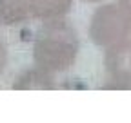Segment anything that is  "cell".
<instances>
[{
  "label": "cell",
  "instance_id": "1",
  "mask_svg": "<svg viewBox=\"0 0 131 123\" xmlns=\"http://www.w3.org/2000/svg\"><path fill=\"white\" fill-rule=\"evenodd\" d=\"M80 53L78 33L68 17L46 20L33 38V64L53 72L64 74L75 67Z\"/></svg>",
  "mask_w": 131,
  "mask_h": 123
},
{
  "label": "cell",
  "instance_id": "2",
  "mask_svg": "<svg viewBox=\"0 0 131 123\" xmlns=\"http://www.w3.org/2000/svg\"><path fill=\"white\" fill-rule=\"evenodd\" d=\"M89 40L100 49L113 47L131 38V24L117 2H102L98 6L88 25Z\"/></svg>",
  "mask_w": 131,
  "mask_h": 123
},
{
  "label": "cell",
  "instance_id": "3",
  "mask_svg": "<svg viewBox=\"0 0 131 123\" xmlns=\"http://www.w3.org/2000/svg\"><path fill=\"white\" fill-rule=\"evenodd\" d=\"M104 74L107 87L131 89V38L106 49Z\"/></svg>",
  "mask_w": 131,
  "mask_h": 123
},
{
  "label": "cell",
  "instance_id": "4",
  "mask_svg": "<svg viewBox=\"0 0 131 123\" xmlns=\"http://www.w3.org/2000/svg\"><path fill=\"white\" fill-rule=\"evenodd\" d=\"M11 87L16 90H51L57 89V74L38 65L26 67L13 78Z\"/></svg>",
  "mask_w": 131,
  "mask_h": 123
},
{
  "label": "cell",
  "instance_id": "5",
  "mask_svg": "<svg viewBox=\"0 0 131 123\" xmlns=\"http://www.w3.org/2000/svg\"><path fill=\"white\" fill-rule=\"evenodd\" d=\"M73 4L75 0H29L33 18L40 22L68 17L73 9Z\"/></svg>",
  "mask_w": 131,
  "mask_h": 123
},
{
  "label": "cell",
  "instance_id": "6",
  "mask_svg": "<svg viewBox=\"0 0 131 123\" xmlns=\"http://www.w3.org/2000/svg\"><path fill=\"white\" fill-rule=\"evenodd\" d=\"M31 18L29 0H0V27H16Z\"/></svg>",
  "mask_w": 131,
  "mask_h": 123
},
{
  "label": "cell",
  "instance_id": "7",
  "mask_svg": "<svg viewBox=\"0 0 131 123\" xmlns=\"http://www.w3.org/2000/svg\"><path fill=\"white\" fill-rule=\"evenodd\" d=\"M7 62H9V56H7V47L4 45V42L0 40V76H2L7 69Z\"/></svg>",
  "mask_w": 131,
  "mask_h": 123
},
{
  "label": "cell",
  "instance_id": "8",
  "mask_svg": "<svg viewBox=\"0 0 131 123\" xmlns=\"http://www.w3.org/2000/svg\"><path fill=\"white\" fill-rule=\"evenodd\" d=\"M117 4L120 6V9H122L124 14H126V18H127L129 24H131V0H117Z\"/></svg>",
  "mask_w": 131,
  "mask_h": 123
},
{
  "label": "cell",
  "instance_id": "9",
  "mask_svg": "<svg viewBox=\"0 0 131 123\" xmlns=\"http://www.w3.org/2000/svg\"><path fill=\"white\" fill-rule=\"evenodd\" d=\"M82 2H88V4H102V2H107V0H82Z\"/></svg>",
  "mask_w": 131,
  "mask_h": 123
}]
</instances>
